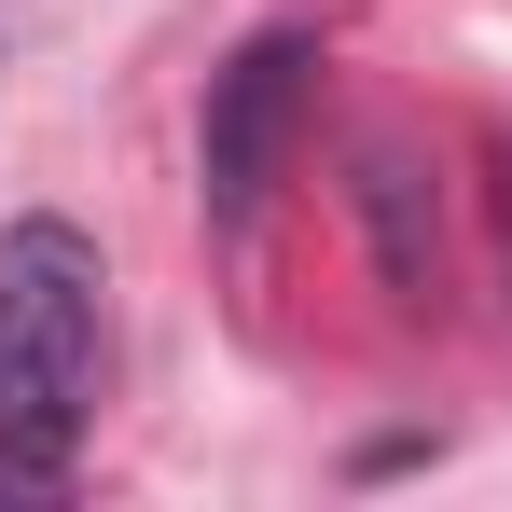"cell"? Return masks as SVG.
Masks as SVG:
<instances>
[{
	"label": "cell",
	"mask_w": 512,
	"mask_h": 512,
	"mask_svg": "<svg viewBox=\"0 0 512 512\" xmlns=\"http://www.w3.org/2000/svg\"><path fill=\"white\" fill-rule=\"evenodd\" d=\"M305 42L277 28V42H250L222 84H208V125H194V167H208V208L222 222H250L263 208V180H277V153H291V125H305Z\"/></svg>",
	"instance_id": "cell-2"
},
{
	"label": "cell",
	"mask_w": 512,
	"mask_h": 512,
	"mask_svg": "<svg viewBox=\"0 0 512 512\" xmlns=\"http://www.w3.org/2000/svg\"><path fill=\"white\" fill-rule=\"evenodd\" d=\"M97 250L70 222H14L0 236V499L56 485L97 416Z\"/></svg>",
	"instance_id": "cell-1"
}]
</instances>
